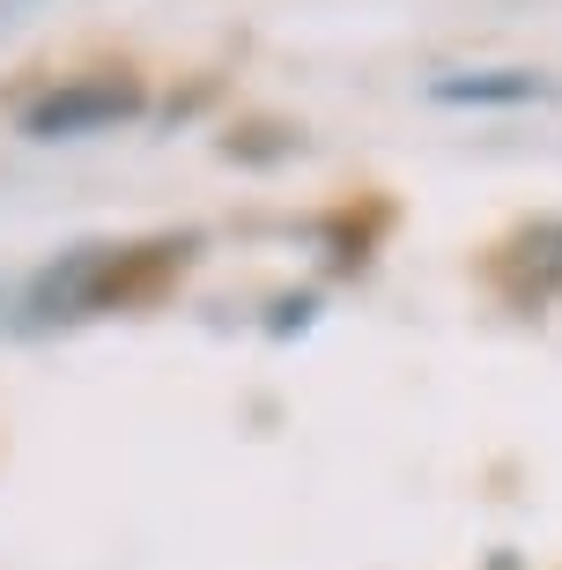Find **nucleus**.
Returning <instances> with one entry per match:
<instances>
[{
  "label": "nucleus",
  "mask_w": 562,
  "mask_h": 570,
  "mask_svg": "<svg viewBox=\"0 0 562 570\" xmlns=\"http://www.w3.org/2000/svg\"><path fill=\"white\" fill-rule=\"evenodd\" d=\"M141 111V97L126 82H111V75H97V82H60L52 97H38V105L22 111V127L45 134V141H60V134H97V127H119V119H134Z\"/></svg>",
  "instance_id": "1"
},
{
  "label": "nucleus",
  "mask_w": 562,
  "mask_h": 570,
  "mask_svg": "<svg viewBox=\"0 0 562 570\" xmlns=\"http://www.w3.org/2000/svg\"><path fill=\"white\" fill-rule=\"evenodd\" d=\"M437 97L452 105H519V97H541L533 75H474V82H437Z\"/></svg>",
  "instance_id": "2"
}]
</instances>
